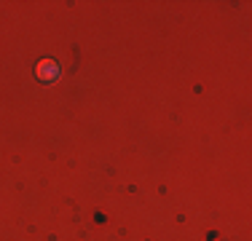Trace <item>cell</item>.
I'll use <instances>...</instances> for the list:
<instances>
[{
    "label": "cell",
    "instance_id": "1",
    "mask_svg": "<svg viewBox=\"0 0 252 241\" xmlns=\"http://www.w3.org/2000/svg\"><path fill=\"white\" fill-rule=\"evenodd\" d=\"M35 75H38V81L43 83H51L59 78V64L54 62V59H40L38 67H35Z\"/></svg>",
    "mask_w": 252,
    "mask_h": 241
}]
</instances>
